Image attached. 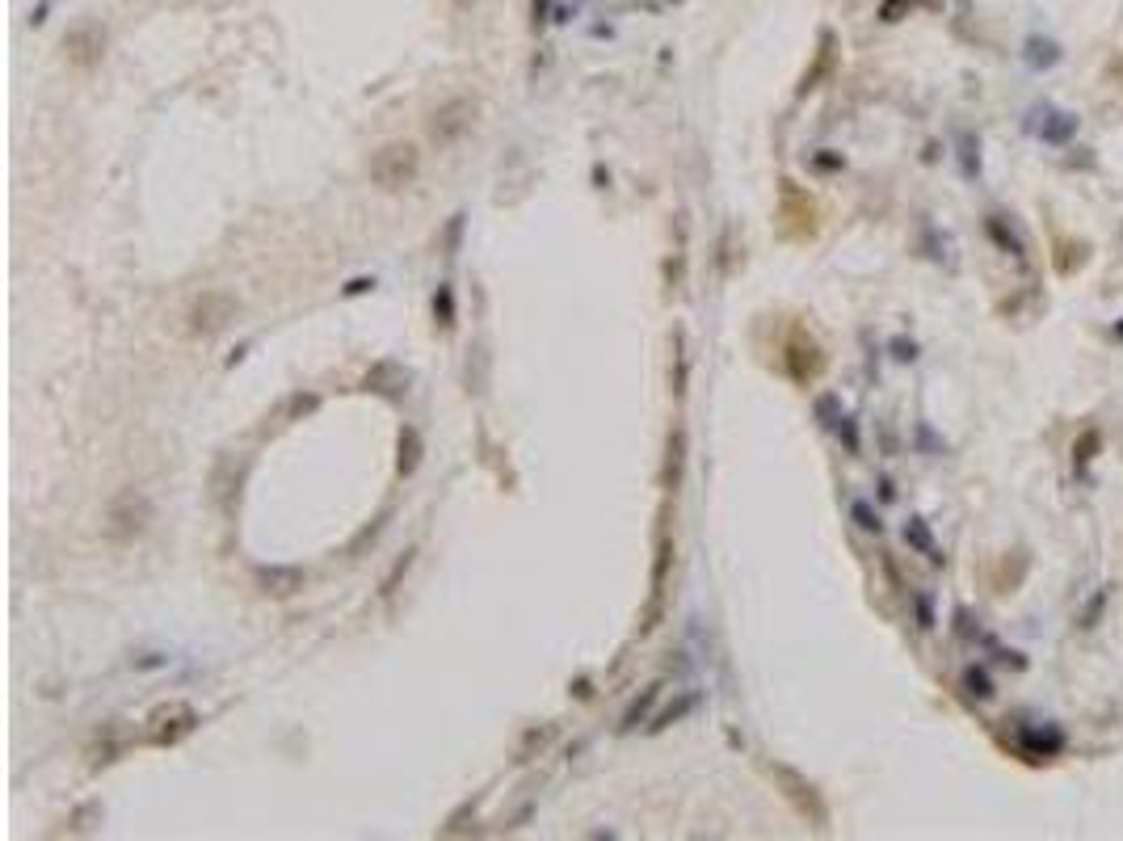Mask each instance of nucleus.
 I'll list each match as a JSON object with an SVG mask.
<instances>
[{
  "label": "nucleus",
  "instance_id": "9",
  "mask_svg": "<svg viewBox=\"0 0 1123 841\" xmlns=\"http://www.w3.org/2000/svg\"><path fill=\"white\" fill-rule=\"evenodd\" d=\"M682 471H686V425L673 421L665 434V463H661V488L678 492L682 488Z\"/></svg>",
  "mask_w": 1123,
  "mask_h": 841
},
{
  "label": "nucleus",
  "instance_id": "3",
  "mask_svg": "<svg viewBox=\"0 0 1123 841\" xmlns=\"http://www.w3.org/2000/svg\"><path fill=\"white\" fill-rule=\"evenodd\" d=\"M669 568H673V539L669 530H657V560H652V593H648V606H644V623L640 635H652L665 619V585H669Z\"/></svg>",
  "mask_w": 1123,
  "mask_h": 841
},
{
  "label": "nucleus",
  "instance_id": "25",
  "mask_svg": "<svg viewBox=\"0 0 1123 841\" xmlns=\"http://www.w3.org/2000/svg\"><path fill=\"white\" fill-rule=\"evenodd\" d=\"M833 429H837V438H846V450H850V455H859L863 446H859V425H854V417H846V413H842Z\"/></svg>",
  "mask_w": 1123,
  "mask_h": 841
},
{
  "label": "nucleus",
  "instance_id": "18",
  "mask_svg": "<svg viewBox=\"0 0 1123 841\" xmlns=\"http://www.w3.org/2000/svg\"><path fill=\"white\" fill-rule=\"evenodd\" d=\"M1077 135V118L1073 114H1056V122H1048L1044 127V139L1052 143V148H1065V143Z\"/></svg>",
  "mask_w": 1123,
  "mask_h": 841
},
{
  "label": "nucleus",
  "instance_id": "19",
  "mask_svg": "<svg viewBox=\"0 0 1123 841\" xmlns=\"http://www.w3.org/2000/svg\"><path fill=\"white\" fill-rule=\"evenodd\" d=\"M434 316H438L442 328H455V291L446 282L438 286V295H434Z\"/></svg>",
  "mask_w": 1123,
  "mask_h": 841
},
{
  "label": "nucleus",
  "instance_id": "29",
  "mask_svg": "<svg viewBox=\"0 0 1123 841\" xmlns=\"http://www.w3.org/2000/svg\"><path fill=\"white\" fill-rule=\"evenodd\" d=\"M375 286V278H354L350 286H345V295H362V291H371Z\"/></svg>",
  "mask_w": 1123,
  "mask_h": 841
},
{
  "label": "nucleus",
  "instance_id": "4",
  "mask_svg": "<svg viewBox=\"0 0 1123 841\" xmlns=\"http://www.w3.org/2000/svg\"><path fill=\"white\" fill-rule=\"evenodd\" d=\"M232 316H236V299L223 295V291H207L202 299H194V307H190L186 320H190V333H194V337H215Z\"/></svg>",
  "mask_w": 1123,
  "mask_h": 841
},
{
  "label": "nucleus",
  "instance_id": "13",
  "mask_svg": "<svg viewBox=\"0 0 1123 841\" xmlns=\"http://www.w3.org/2000/svg\"><path fill=\"white\" fill-rule=\"evenodd\" d=\"M421 450H425L421 429H417V425H404V429H400V459H396V471H400V476H413V471L421 467Z\"/></svg>",
  "mask_w": 1123,
  "mask_h": 841
},
{
  "label": "nucleus",
  "instance_id": "27",
  "mask_svg": "<svg viewBox=\"0 0 1123 841\" xmlns=\"http://www.w3.org/2000/svg\"><path fill=\"white\" fill-rule=\"evenodd\" d=\"M316 408H320V396H291V400H287V413H282V417L295 421L299 413H316Z\"/></svg>",
  "mask_w": 1123,
  "mask_h": 841
},
{
  "label": "nucleus",
  "instance_id": "16",
  "mask_svg": "<svg viewBox=\"0 0 1123 841\" xmlns=\"http://www.w3.org/2000/svg\"><path fill=\"white\" fill-rule=\"evenodd\" d=\"M657 699H661V682H657V686H648V690L640 694V699H636V703H631V707H627V715H623V724H619V732H631V728H640V720H644V715L652 711V703H657Z\"/></svg>",
  "mask_w": 1123,
  "mask_h": 841
},
{
  "label": "nucleus",
  "instance_id": "10",
  "mask_svg": "<svg viewBox=\"0 0 1123 841\" xmlns=\"http://www.w3.org/2000/svg\"><path fill=\"white\" fill-rule=\"evenodd\" d=\"M1048 240H1052V265H1056V270L1065 274V278H1069V274H1077L1081 265L1090 261V244H1086V240H1077V236H1060V232H1052V228H1048Z\"/></svg>",
  "mask_w": 1123,
  "mask_h": 841
},
{
  "label": "nucleus",
  "instance_id": "7",
  "mask_svg": "<svg viewBox=\"0 0 1123 841\" xmlns=\"http://www.w3.org/2000/svg\"><path fill=\"white\" fill-rule=\"evenodd\" d=\"M198 728V715H194V707L190 703H169V707H160L156 715H152V745H177V741H186V736Z\"/></svg>",
  "mask_w": 1123,
  "mask_h": 841
},
{
  "label": "nucleus",
  "instance_id": "17",
  "mask_svg": "<svg viewBox=\"0 0 1123 841\" xmlns=\"http://www.w3.org/2000/svg\"><path fill=\"white\" fill-rule=\"evenodd\" d=\"M1098 446H1102V434H1098V425H1090L1086 434H1081V438L1073 442V463H1077V471H1081V467H1090V463L1098 459Z\"/></svg>",
  "mask_w": 1123,
  "mask_h": 841
},
{
  "label": "nucleus",
  "instance_id": "12",
  "mask_svg": "<svg viewBox=\"0 0 1123 841\" xmlns=\"http://www.w3.org/2000/svg\"><path fill=\"white\" fill-rule=\"evenodd\" d=\"M686 383H690L686 333H682V328H673V337H669V392H673V400H682V396H686Z\"/></svg>",
  "mask_w": 1123,
  "mask_h": 841
},
{
  "label": "nucleus",
  "instance_id": "1",
  "mask_svg": "<svg viewBox=\"0 0 1123 841\" xmlns=\"http://www.w3.org/2000/svg\"><path fill=\"white\" fill-rule=\"evenodd\" d=\"M766 774L774 778V787L787 795V804L800 812L812 829H829V808H825V799H821V791H816L812 778H804L787 762H766Z\"/></svg>",
  "mask_w": 1123,
  "mask_h": 841
},
{
  "label": "nucleus",
  "instance_id": "20",
  "mask_svg": "<svg viewBox=\"0 0 1123 841\" xmlns=\"http://www.w3.org/2000/svg\"><path fill=\"white\" fill-rule=\"evenodd\" d=\"M964 686H968V694H976V699H993V678L980 665L964 669Z\"/></svg>",
  "mask_w": 1123,
  "mask_h": 841
},
{
  "label": "nucleus",
  "instance_id": "6",
  "mask_svg": "<svg viewBox=\"0 0 1123 841\" xmlns=\"http://www.w3.org/2000/svg\"><path fill=\"white\" fill-rule=\"evenodd\" d=\"M787 375L795 379V383H812L816 375L825 371V354H821V345H816L804 328H795L791 333V341H787Z\"/></svg>",
  "mask_w": 1123,
  "mask_h": 841
},
{
  "label": "nucleus",
  "instance_id": "15",
  "mask_svg": "<svg viewBox=\"0 0 1123 841\" xmlns=\"http://www.w3.org/2000/svg\"><path fill=\"white\" fill-rule=\"evenodd\" d=\"M905 539L917 547V551H926L930 556V564H943V551H938V543H934V535H930V526L922 522V518H909V526H905Z\"/></svg>",
  "mask_w": 1123,
  "mask_h": 841
},
{
  "label": "nucleus",
  "instance_id": "22",
  "mask_svg": "<svg viewBox=\"0 0 1123 841\" xmlns=\"http://www.w3.org/2000/svg\"><path fill=\"white\" fill-rule=\"evenodd\" d=\"M408 568H413V551H404V560H396V568H392V572H387V577L379 581V598H392V593H396V585H400V577H404Z\"/></svg>",
  "mask_w": 1123,
  "mask_h": 841
},
{
  "label": "nucleus",
  "instance_id": "2",
  "mask_svg": "<svg viewBox=\"0 0 1123 841\" xmlns=\"http://www.w3.org/2000/svg\"><path fill=\"white\" fill-rule=\"evenodd\" d=\"M366 169H371V181L379 190H404V186H413L417 173H421V152H417V143H408V139L383 143Z\"/></svg>",
  "mask_w": 1123,
  "mask_h": 841
},
{
  "label": "nucleus",
  "instance_id": "8",
  "mask_svg": "<svg viewBox=\"0 0 1123 841\" xmlns=\"http://www.w3.org/2000/svg\"><path fill=\"white\" fill-rule=\"evenodd\" d=\"M253 581L265 598H295V593L303 589V581H308V572L295 568V564H270V568L261 564L253 572Z\"/></svg>",
  "mask_w": 1123,
  "mask_h": 841
},
{
  "label": "nucleus",
  "instance_id": "11",
  "mask_svg": "<svg viewBox=\"0 0 1123 841\" xmlns=\"http://www.w3.org/2000/svg\"><path fill=\"white\" fill-rule=\"evenodd\" d=\"M366 392H379V396H387V400H396V396H404L408 392V371L400 362H379L371 375H366Z\"/></svg>",
  "mask_w": 1123,
  "mask_h": 841
},
{
  "label": "nucleus",
  "instance_id": "21",
  "mask_svg": "<svg viewBox=\"0 0 1123 841\" xmlns=\"http://www.w3.org/2000/svg\"><path fill=\"white\" fill-rule=\"evenodd\" d=\"M985 232H989L997 244H1002V249H1006L1010 257H1023V240H1014V236L1002 228V219H985Z\"/></svg>",
  "mask_w": 1123,
  "mask_h": 841
},
{
  "label": "nucleus",
  "instance_id": "26",
  "mask_svg": "<svg viewBox=\"0 0 1123 841\" xmlns=\"http://www.w3.org/2000/svg\"><path fill=\"white\" fill-rule=\"evenodd\" d=\"M854 518H859V526L867 530V535H880V530H884L880 514H871V505H867V501H854Z\"/></svg>",
  "mask_w": 1123,
  "mask_h": 841
},
{
  "label": "nucleus",
  "instance_id": "28",
  "mask_svg": "<svg viewBox=\"0 0 1123 841\" xmlns=\"http://www.w3.org/2000/svg\"><path fill=\"white\" fill-rule=\"evenodd\" d=\"M547 736H551V728H530L526 732V741H522V749H518V762H530V749H543L547 745Z\"/></svg>",
  "mask_w": 1123,
  "mask_h": 841
},
{
  "label": "nucleus",
  "instance_id": "14",
  "mask_svg": "<svg viewBox=\"0 0 1123 841\" xmlns=\"http://www.w3.org/2000/svg\"><path fill=\"white\" fill-rule=\"evenodd\" d=\"M833 72V34H825V43H821V55H816V64L804 72V80H800V97L804 93H812V89H821V80Z\"/></svg>",
  "mask_w": 1123,
  "mask_h": 841
},
{
  "label": "nucleus",
  "instance_id": "24",
  "mask_svg": "<svg viewBox=\"0 0 1123 841\" xmlns=\"http://www.w3.org/2000/svg\"><path fill=\"white\" fill-rule=\"evenodd\" d=\"M959 148H964V152H959V160H964V173H968V177H980V164H976V135L964 131V135H959Z\"/></svg>",
  "mask_w": 1123,
  "mask_h": 841
},
{
  "label": "nucleus",
  "instance_id": "5",
  "mask_svg": "<svg viewBox=\"0 0 1123 841\" xmlns=\"http://www.w3.org/2000/svg\"><path fill=\"white\" fill-rule=\"evenodd\" d=\"M472 118H476V101H467V97L446 101V106L434 110V118H430V139L438 143V148H446V143H455L459 135L472 131Z\"/></svg>",
  "mask_w": 1123,
  "mask_h": 841
},
{
  "label": "nucleus",
  "instance_id": "23",
  "mask_svg": "<svg viewBox=\"0 0 1123 841\" xmlns=\"http://www.w3.org/2000/svg\"><path fill=\"white\" fill-rule=\"evenodd\" d=\"M694 703H699V699H694V694H682V699H678V707H669V711L661 715V720L652 724V732H661V728H669V724H678L682 715H690V711H694Z\"/></svg>",
  "mask_w": 1123,
  "mask_h": 841
}]
</instances>
